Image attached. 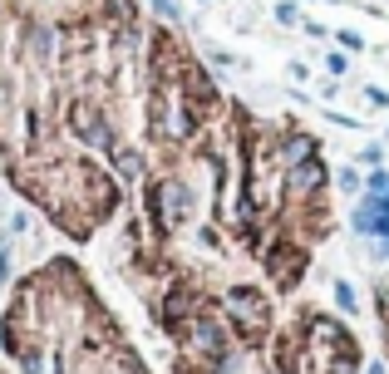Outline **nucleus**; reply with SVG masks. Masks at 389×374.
Wrapping results in <instances>:
<instances>
[{
	"mask_svg": "<svg viewBox=\"0 0 389 374\" xmlns=\"http://www.w3.org/2000/svg\"><path fill=\"white\" fill-rule=\"evenodd\" d=\"M143 207H148L153 232H158V237H173V232H183V227L193 222L197 197H193V187L183 183V178H173V173H148Z\"/></svg>",
	"mask_w": 389,
	"mask_h": 374,
	"instance_id": "f257e3e1",
	"label": "nucleus"
},
{
	"mask_svg": "<svg viewBox=\"0 0 389 374\" xmlns=\"http://www.w3.org/2000/svg\"><path fill=\"white\" fill-rule=\"evenodd\" d=\"M222 320H227L232 340L252 350V345H261L266 330H271V300H266L256 285H232V290L222 295Z\"/></svg>",
	"mask_w": 389,
	"mask_h": 374,
	"instance_id": "f03ea898",
	"label": "nucleus"
},
{
	"mask_svg": "<svg viewBox=\"0 0 389 374\" xmlns=\"http://www.w3.org/2000/svg\"><path fill=\"white\" fill-rule=\"evenodd\" d=\"M69 118H74V133H79L84 148H98V153H113V148H118V128H113V118H108L98 103H89V98L74 103Z\"/></svg>",
	"mask_w": 389,
	"mask_h": 374,
	"instance_id": "7ed1b4c3",
	"label": "nucleus"
},
{
	"mask_svg": "<svg viewBox=\"0 0 389 374\" xmlns=\"http://www.w3.org/2000/svg\"><path fill=\"white\" fill-rule=\"evenodd\" d=\"M108 163H113L118 183H143V178H148V158H143V148H133V143H118V148L108 153Z\"/></svg>",
	"mask_w": 389,
	"mask_h": 374,
	"instance_id": "20e7f679",
	"label": "nucleus"
},
{
	"mask_svg": "<svg viewBox=\"0 0 389 374\" xmlns=\"http://www.w3.org/2000/svg\"><path fill=\"white\" fill-rule=\"evenodd\" d=\"M330 295H335V310H340V315H360V290H355V280L335 276L330 280Z\"/></svg>",
	"mask_w": 389,
	"mask_h": 374,
	"instance_id": "39448f33",
	"label": "nucleus"
},
{
	"mask_svg": "<svg viewBox=\"0 0 389 374\" xmlns=\"http://www.w3.org/2000/svg\"><path fill=\"white\" fill-rule=\"evenodd\" d=\"M330 183L340 187L345 197H360V192H365V178H360V163H345V168H335V173H330Z\"/></svg>",
	"mask_w": 389,
	"mask_h": 374,
	"instance_id": "423d86ee",
	"label": "nucleus"
},
{
	"mask_svg": "<svg viewBox=\"0 0 389 374\" xmlns=\"http://www.w3.org/2000/svg\"><path fill=\"white\" fill-rule=\"evenodd\" d=\"M325 74H330V79H345V74H350V50H330V55H325Z\"/></svg>",
	"mask_w": 389,
	"mask_h": 374,
	"instance_id": "0eeeda50",
	"label": "nucleus"
},
{
	"mask_svg": "<svg viewBox=\"0 0 389 374\" xmlns=\"http://www.w3.org/2000/svg\"><path fill=\"white\" fill-rule=\"evenodd\" d=\"M148 10H153L163 25H178V20H183V5H178V0H148Z\"/></svg>",
	"mask_w": 389,
	"mask_h": 374,
	"instance_id": "6e6552de",
	"label": "nucleus"
},
{
	"mask_svg": "<svg viewBox=\"0 0 389 374\" xmlns=\"http://www.w3.org/2000/svg\"><path fill=\"white\" fill-rule=\"evenodd\" d=\"M30 227H35V217H30L25 207H20V212H10V222H5V232H10V237H25Z\"/></svg>",
	"mask_w": 389,
	"mask_h": 374,
	"instance_id": "1a4fd4ad",
	"label": "nucleus"
},
{
	"mask_svg": "<svg viewBox=\"0 0 389 374\" xmlns=\"http://www.w3.org/2000/svg\"><path fill=\"white\" fill-rule=\"evenodd\" d=\"M365 192H380V197H385L389 192V168H370V173H365Z\"/></svg>",
	"mask_w": 389,
	"mask_h": 374,
	"instance_id": "9d476101",
	"label": "nucleus"
},
{
	"mask_svg": "<svg viewBox=\"0 0 389 374\" xmlns=\"http://www.w3.org/2000/svg\"><path fill=\"white\" fill-rule=\"evenodd\" d=\"M271 15H276V20H281L286 30H291V25H300V5H295V0H281V5H276Z\"/></svg>",
	"mask_w": 389,
	"mask_h": 374,
	"instance_id": "9b49d317",
	"label": "nucleus"
},
{
	"mask_svg": "<svg viewBox=\"0 0 389 374\" xmlns=\"http://www.w3.org/2000/svg\"><path fill=\"white\" fill-rule=\"evenodd\" d=\"M355 163H360V168H380V163H385V148H380V143H370V148H360V153H355Z\"/></svg>",
	"mask_w": 389,
	"mask_h": 374,
	"instance_id": "f8f14e48",
	"label": "nucleus"
},
{
	"mask_svg": "<svg viewBox=\"0 0 389 374\" xmlns=\"http://www.w3.org/2000/svg\"><path fill=\"white\" fill-rule=\"evenodd\" d=\"M360 94H365V103H370V108H380V113H385V108H389V94L380 89V84H365V89H360Z\"/></svg>",
	"mask_w": 389,
	"mask_h": 374,
	"instance_id": "ddd939ff",
	"label": "nucleus"
},
{
	"mask_svg": "<svg viewBox=\"0 0 389 374\" xmlns=\"http://www.w3.org/2000/svg\"><path fill=\"white\" fill-rule=\"evenodd\" d=\"M15 280V256H10V246H0V290Z\"/></svg>",
	"mask_w": 389,
	"mask_h": 374,
	"instance_id": "4468645a",
	"label": "nucleus"
},
{
	"mask_svg": "<svg viewBox=\"0 0 389 374\" xmlns=\"http://www.w3.org/2000/svg\"><path fill=\"white\" fill-rule=\"evenodd\" d=\"M335 40H340V50H350V55H360V50H365V40H360V30H340Z\"/></svg>",
	"mask_w": 389,
	"mask_h": 374,
	"instance_id": "2eb2a0df",
	"label": "nucleus"
},
{
	"mask_svg": "<svg viewBox=\"0 0 389 374\" xmlns=\"http://www.w3.org/2000/svg\"><path fill=\"white\" fill-rule=\"evenodd\" d=\"M300 30H305L310 40H325V25H315V20H300Z\"/></svg>",
	"mask_w": 389,
	"mask_h": 374,
	"instance_id": "dca6fc26",
	"label": "nucleus"
},
{
	"mask_svg": "<svg viewBox=\"0 0 389 374\" xmlns=\"http://www.w3.org/2000/svg\"><path fill=\"white\" fill-rule=\"evenodd\" d=\"M365 374H385V365H380V360H375V365H365Z\"/></svg>",
	"mask_w": 389,
	"mask_h": 374,
	"instance_id": "f3484780",
	"label": "nucleus"
},
{
	"mask_svg": "<svg viewBox=\"0 0 389 374\" xmlns=\"http://www.w3.org/2000/svg\"><path fill=\"white\" fill-rule=\"evenodd\" d=\"M202 5H207V0H202Z\"/></svg>",
	"mask_w": 389,
	"mask_h": 374,
	"instance_id": "a211bd4d",
	"label": "nucleus"
},
{
	"mask_svg": "<svg viewBox=\"0 0 389 374\" xmlns=\"http://www.w3.org/2000/svg\"><path fill=\"white\" fill-rule=\"evenodd\" d=\"M0 202H5V197H0Z\"/></svg>",
	"mask_w": 389,
	"mask_h": 374,
	"instance_id": "6ab92c4d",
	"label": "nucleus"
}]
</instances>
